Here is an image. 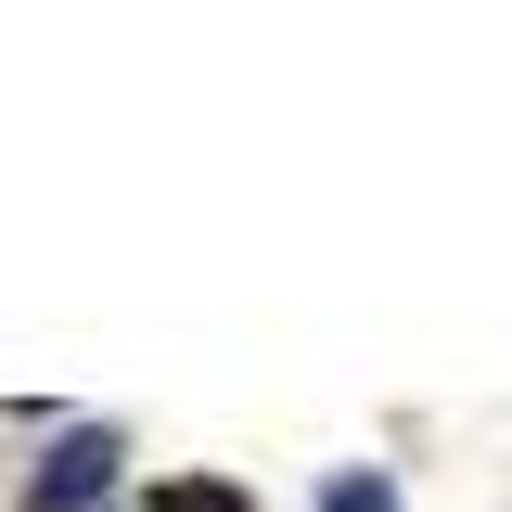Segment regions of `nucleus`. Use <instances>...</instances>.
<instances>
[{"label": "nucleus", "mask_w": 512, "mask_h": 512, "mask_svg": "<svg viewBox=\"0 0 512 512\" xmlns=\"http://www.w3.org/2000/svg\"><path fill=\"white\" fill-rule=\"evenodd\" d=\"M320 512H397V487H384V474H346V487H333Z\"/></svg>", "instance_id": "7ed1b4c3"}, {"label": "nucleus", "mask_w": 512, "mask_h": 512, "mask_svg": "<svg viewBox=\"0 0 512 512\" xmlns=\"http://www.w3.org/2000/svg\"><path fill=\"white\" fill-rule=\"evenodd\" d=\"M141 512H256L244 487H231V474H154V500Z\"/></svg>", "instance_id": "f03ea898"}, {"label": "nucleus", "mask_w": 512, "mask_h": 512, "mask_svg": "<svg viewBox=\"0 0 512 512\" xmlns=\"http://www.w3.org/2000/svg\"><path fill=\"white\" fill-rule=\"evenodd\" d=\"M103 487H116V436H103V423H77V436H64L52 461H39V487H26V512H90Z\"/></svg>", "instance_id": "f257e3e1"}]
</instances>
